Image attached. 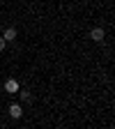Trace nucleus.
I'll use <instances>...</instances> for the list:
<instances>
[{
    "label": "nucleus",
    "mask_w": 115,
    "mask_h": 129,
    "mask_svg": "<svg viewBox=\"0 0 115 129\" xmlns=\"http://www.w3.org/2000/svg\"><path fill=\"white\" fill-rule=\"evenodd\" d=\"M5 92L7 94H16V92H19V81H14V78H9V81H5Z\"/></svg>",
    "instance_id": "f03ea898"
},
{
    "label": "nucleus",
    "mask_w": 115,
    "mask_h": 129,
    "mask_svg": "<svg viewBox=\"0 0 115 129\" xmlns=\"http://www.w3.org/2000/svg\"><path fill=\"white\" fill-rule=\"evenodd\" d=\"M104 37H106L104 28H92V30H90V39H92V42L99 44V42H104Z\"/></svg>",
    "instance_id": "f257e3e1"
},
{
    "label": "nucleus",
    "mask_w": 115,
    "mask_h": 129,
    "mask_svg": "<svg viewBox=\"0 0 115 129\" xmlns=\"http://www.w3.org/2000/svg\"><path fill=\"white\" fill-rule=\"evenodd\" d=\"M19 99H21L23 104H30V102H32V94H30L28 90H21V92H19Z\"/></svg>",
    "instance_id": "39448f33"
},
{
    "label": "nucleus",
    "mask_w": 115,
    "mask_h": 129,
    "mask_svg": "<svg viewBox=\"0 0 115 129\" xmlns=\"http://www.w3.org/2000/svg\"><path fill=\"white\" fill-rule=\"evenodd\" d=\"M16 35H19V32H16V28H14V25H9V28H5V32H3V39L9 44V42H14V39H16Z\"/></svg>",
    "instance_id": "7ed1b4c3"
},
{
    "label": "nucleus",
    "mask_w": 115,
    "mask_h": 129,
    "mask_svg": "<svg viewBox=\"0 0 115 129\" xmlns=\"http://www.w3.org/2000/svg\"><path fill=\"white\" fill-rule=\"evenodd\" d=\"M9 115H12L14 120H19V118L23 115V108H21V104H9Z\"/></svg>",
    "instance_id": "20e7f679"
},
{
    "label": "nucleus",
    "mask_w": 115,
    "mask_h": 129,
    "mask_svg": "<svg viewBox=\"0 0 115 129\" xmlns=\"http://www.w3.org/2000/svg\"><path fill=\"white\" fill-rule=\"evenodd\" d=\"M5 46H7V42H5L3 37H0V51H3V48H5Z\"/></svg>",
    "instance_id": "423d86ee"
}]
</instances>
